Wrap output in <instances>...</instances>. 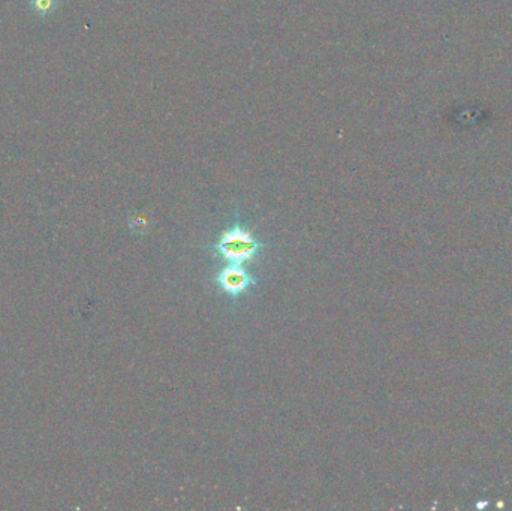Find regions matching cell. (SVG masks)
I'll return each mask as SVG.
<instances>
[{
  "instance_id": "cell-2",
  "label": "cell",
  "mask_w": 512,
  "mask_h": 511,
  "mask_svg": "<svg viewBox=\"0 0 512 511\" xmlns=\"http://www.w3.org/2000/svg\"><path fill=\"white\" fill-rule=\"evenodd\" d=\"M210 281L215 283L216 290L232 303L241 300L258 285L256 274L249 271L246 266L241 264H227L220 267L213 273Z\"/></svg>"
},
{
  "instance_id": "cell-1",
  "label": "cell",
  "mask_w": 512,
  "mask_h": 511,
  "mask_svg": "<svg viewBox=\"0 0 512 511\" xmlns=\"http://www.w3.org/2000/svg\"><path fill=\"white\" fill-rule=\"evenodd\" d=\"M267 249V242L258 235L243 222L239 208L231 215V220L215 243L207 246L208 255L227 264H254Z\"/></svg>"
},
{
  "instance_id": "cell-3",
  "label": "cell",
  "mask_w": 512,
  "mask_h": 511,
  "mask_svg": "<svg viewBox=\"0 0 512 511\" xmlns=\"http://www.w3.org/2000/svg\"><path fill=\"white\" fill-rule=\"evenodd\" d=\"M129 228L137 235L147 234L152 228V218L146 212H135L129 219Z\"/></svg>"
}]
</instances>
